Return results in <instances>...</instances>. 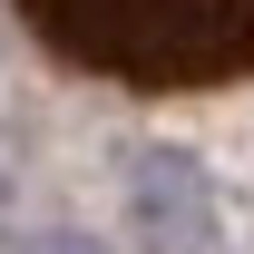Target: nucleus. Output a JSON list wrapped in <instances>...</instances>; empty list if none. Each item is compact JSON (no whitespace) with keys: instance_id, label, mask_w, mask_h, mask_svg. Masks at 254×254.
Here are the masks:
<instances>
[{"instance_id":"obj_1","label":"nucleus","mask_w":254,"mask_h":254,"mask_svg":"<svg viewBox=\"0 0 254 254\" xmlns=\"http://www.w3.org/2000/svg\"><path fill=\"white\" fill-rule=\"evenodd\" d=\"M59 68L127 98H195L254 78V0H10Z\"/></svg>"}]
</instances>
